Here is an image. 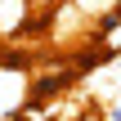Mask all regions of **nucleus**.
Masks as SVG:
<instances>
[{"label": "nucleus", "instance_id": "1", "mask_svg": "<svg viewBox=\"0 0 121 121\" xmlns=\"http://www.w3.org/2000/svg\"><path fill=\"white\" fill-rule=\"evenodd\" d=\"M76 4H81L90 18H108V13L117 9V0H76Z\"/></svg>", "mask_w": 121, "mask_h": 121}]
</instances>
